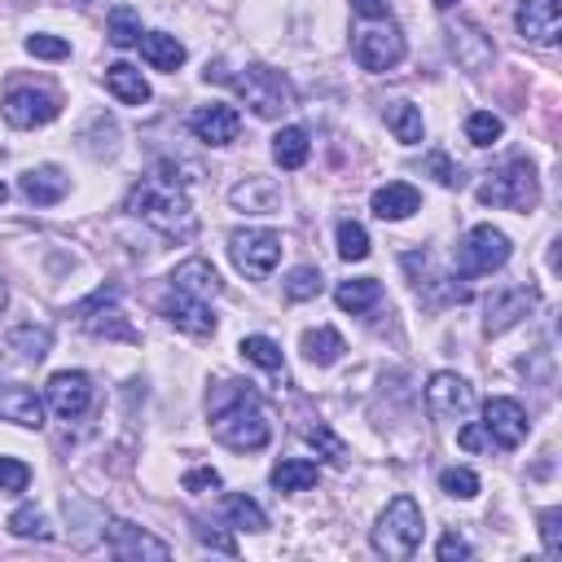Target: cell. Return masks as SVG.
<instances>
[{
	"instance_id": "1",
	"label": "cell",
	"mask_w": 562,
	"mask_h": 562,
	"mask_svg": "<svg viewBox=\"0 0 562 562\" xmlns=\"http://www.w3.org/2000/svg\"><path fill=\"white\" fill-rule=\"evenodd\" d=\"M206 413H211V435L233 452H259L272 439V422L246 382H220L206 395Z\"/></svg>"
},
{
	"instance_id": "2",
	"label": "cell",
	"mask_w": 562,
	"mask_h": 562,
	"mask_svg": "<svg viewBox=\"0 0 562 562\" xmlns=\"http://www.w3.org/2000/svg\"><path fill=\"white\" fill-rule=\"evenodd\" d=\"M180 167L176 162H158L140 184H132L127 193V211L145 224H154L162 237H193L198 228V215L184 198V180L189 176H176Z\"/></svg>"
},
{
	"instance_id": "3",
	"label": "cell",
	"mask_w": 562,
	"mask_h": 562,
	"mask_svg": "<svg viewBox=\"0 0 562 562\" xmlns=\"http://www.w3.org/2000/svg\"><path fill=\"white\" fill-rule=\"evenodd\" d=\"M422 531H426L422 505H417L413 496H395V501H386V509L378 514V522H373L369 540H373V549H378L382 558L404 562V558H413V553H417Z\"/></svg>"
},
{
	"instance_id": "4",
	"label": "cell",
	"mask_w": 562,
	"mask_h": 562,
	"mask_svg": "<svg viewBox=\"0 0 562 562\" xmlns=\"http://www.w3.org/2000/svg\"><path fill=\"white\" fill-rule=\"evenodd\" d=\"M479 202L501 206V211H536V202H540L536 167L527 158H509L505 167L487 171V180L479 184Z\"/></svg>"
},
{
	"instance_id": "5",
	"label": "cell",
	"mask_w": 562,
	"mask_h": 562,
	"mask_svg": "<svg viewBox=\"0 0 562 562\" xmlns=\"http://www.w3.org/2000/svg\"><path fill=\"white\" fill-rule=\"evenodd\" d=\"M233 88H237V97L250 105V114L255 119H281L285 110H294V88H290V79L281 75V70H272V66H246L241 75H233Z\"/></svg>"
},
{
	"instance_id": "6",
	"label": "cell",
	"mask_w": 562,
	"mask_h": 562,
	"mask_svg": "<svg viewBox=\"0 0 562 562\" xmlns=\"http://www.w3.org/2000/svg\"><path fill=\"white\" fill-rule=\"evenodd\" d=\"M509 250H514V246H509V237H505L501 228L474 224V228L457 241V272H461V277H487V272L505 268Z\"/></svg>"
},
{
	"instance_id": "7",
	"label": "cell",
	"mask_w": 562,
	"mask_h": 562,
	"mask_svg": "<svg viewBox=\"0 0 562 562\" xmlns=\"http://www.w3.org/2000/svg\"><path fill=\"white\" fill-rule=\"evenodd\" d=\"M228 259L246 277H268L281 259V237L272 228H233L228 233Z\"/></svg>"
},
{
	"instance_id": "8",
	"label": "cell",
	"mask_w": 562,
	"mask_h": 562,
	"mask_svg": "<svg viewBox=\"0 0 562 562\" xmlns=\"http://www.w3.org/2000/svg\"><path fill=\"white\" fill-rule=\"evenodd\" d=\"M0 110H4V123H9V127H44V123H53V119L61 114V101H57L53 88L18 83V88L4 92Z\"/></svg>"
},
{
	"instance_id": "9",
	"label": "cell",
	"mask_w": 562,
	"mask_h": 562,
	"mask_svg": "<svg viewBox=\"0 0 562 562\" xmlns=\"http://www.w3.org/2000/svg\"><path fill=\"white\" fill-rule=\"evenodd\" d=\"M351 53H356V61H360L364 70L382 75V70H395V66L404 61L408 44H404V31H400L395 22H386V26H364V31H356Z\"/></svg>"
},
{
	"instance_id": "10",
	"label": "cell",
	"mask_w": 562,
	"mask_h": 562,
	"mask_svg": "<svg viewBox=\"0 0 562 562\" xmlns=\"http://www.w3.org/2000/svg\"><path fill=\"white\" fill-rule=\"evenodd\" d=\"M470 408H474V386L461 373H448V369L430 373V382H426V413L435 422H461Z\"/></svg>"
},
{
	"instance_id": "11",
	"label": "cell",
	"mask_w": 562,
	"mask_h": 562,
	"mask_svg": "<svg viewBox=\"0 0 562 562\" xmlns=\"http://www.w3.org/2000/svg\"><path fill=\"white\" fill-rule=\"evenodd\" d=\"M536 303H540L536 285H505V290H496V294L483 303V334L496 338V334L514 329L522 316L536 312Z\"/></svg>"
},
{
	"instance_id": "12",
	"label": "cell",
	"mask_w": 562,
	"mask_h": 562,
	"mask_svg": "<svg viewBox=\"0 0 562 562\" xmlns=\"http://www.w3.org/2000/svg\"><path fill=\"white\" fill-rule=\"evenodd\" d=\"M483 430H487V439H492L496 448H518V443L527 439L531 422H527V408H522L518 400L496 395V400L483 404Z\"/></svg>"
},
{
	"instance_id": "13",
	"label": "cell",
	"mask_w": 562,
	"mask_h": 562,
	"mask_svg": "<svg viewBox=\"0 0 562 562\" xmlns=\"http://www.w3.org/2000/svg\"><path fill=\"white\" fill-rule=\"evenodd\" d=\"M105 549L114 558H158V562L171 558V544L167 540L149 536L145 527H136L127 518H105Z\"/></svg>"
},
{
	"instance_id": "14",
	"label": "cell",
	"mask_w": 562,
	"mask_h": 562,
	"mask_svg": "<svg viewBox=\"0 0 562 562\" xmlns=\"http://www.w3.org/2000/svg\"><path fill=\"white\" fill-rule=\"evenodd\" d=\"M44 391H48L53 413H57V417H70V422L83 417L88 404H92V378L79 373V369H61V373H53Z\"/></svg>"
},
{
	"instance_id": "15",
	"label": "cell",
	"mask_w": 562,
	"mask_h": 562,
	"mask_svg": "<svg viewBox=\"0 0 562 562\" xmlns=\"http://www.w3.org/2000/svg\"><path fill=\"white\" fill-rule=\"evenodd\" d=\"M162 316H167V325H176L180 334H193V338H206L215 329V316H211L206 299H193V294H184L176 285L162 299Z\"/></svg>"
},
{
	"instance_id": "16",
	"label": "cell",
	"mask_w": 562,
	"mask_h": 562,
	"mask_svg": "<svg viewBox=\"0 0 562 562\" xmlns=\"http://www.w3.org/2000/svg\"><path fill=\"white\" fill-rule=\"evenodd\" d=\"M448 48H452V57H457V66H465V70H487L492 66V57H496V48H492V40L483 35V26L479 22H470V18H461L452 31H448Z\"/></svg>"
},
{
	"instance_id": "17",
	"label": "cell",
	"mask_w": 562,
	"mask_h": 562,
	"mask_svg": "<svg viewBox=\"0 0 562 562\" xmlns=\"http://www.w3.org/2000/svg\"><path fill=\"white\" fill-rule=\"evenodd\" d=\"M514 26L527 44H558L562 35V9L544 4V0H522L514 9Z\"/></svg>"
},
{
	"instance_id": "18",
	"label": "cell",
	"mask_w": 562,
	"mask_h": 562,
	"mask_svg": "<svg viewBox=\"0 0 562 562\" xmlns=\"http://www.w3.org/2000/svg\"><path fill=\"white\" fill-rule=\"evenodd\" d=\"M0 417L22 426V430H40L44 426V400L26 382H0Z\"/></svg>"
},
{
	"instance_id": "19",
	"label": "cell",
	"mask_w": 562,
	"mask_h": 562,
	"mask_svg": "<svg viewBox=\"0 0 562 562\" xmlns=\"http://www.w3.org/2000/svg\"><path fill=\"white\" fill-rule=\"evenodd\" d=\"M189 127H193V136L206 140V145H233L237 132H241V119H237L233 105L211 101V105H202V110L189 114Z\"/></svg>"
},
{
	"instance_id": "20",
	"label": "cell",
	"mask_w": 562,
	"mask_h": 562,
	"mask_svg": "<svg viewBox=\"0 0 562 562\" xmlns=\"http://www.w3.org/2000/svg\"><path fill=\"white\" fill-rule=\"evenodd\" d=\"M228 202L237 211H246V215H272L281 206V184L272 176H246L241 184H233Z\"/></svg>"
},
{
	"instance_id": "21",
	"label": "cell",
	"mask_w": 562,
	"mask_h": 562,
	"mask_svg": "<svg viewBox=\"0 0 562 562\" xmlns=\"http://www.w3.org/2000/svg\"><path fill=\"white\" fill-rule=\"evenodd\" d=\"M18 189H22V198H26V202H35V206H53V202H61V198H66L70 180H66V171H61V167L44 162V167L22 171Z\"/></svg>"
},
{
	"instance_id": "22",
	"label": "cell",
	"mask_w": 562,
	"mask_h": 562,
	"mask_svg": "<svg viewBox=\"0 0 562 562\" xmlns=\"http://www.w3.org/2000/svg\"><path fill=\"white\" fill-rule=\"evenodd\" d=\"M171 285L176 290H184V294H193V299H215V294H224V281H220V272L206 263V259H184V263H176V272H171Z\"/></svg>"
},
{
	"instance_id": "23",
	"label": "cell",
	"mask_w": 562,
	"mask_h": 562,
	"mask_svg": "<svg viewBox=\"0 0 562 562\" xmlns=\"http://www.w3.org/2000/svg\"><path fill=\"white\" fill-rule=\"evenodd\" d=\"M369 206H373L378 220H408V215L422 206V193H417L413 184H404V180H391V184L373 189Z\"/></svg>"
},
{
	"instance_id": "24",
	"label": "cell",
	"mask_w": 562,
	"mask_h": 562,
	"mask_svg": "<svg viewBox=\"0 0 562 562\" xmlns=\"http://www.w3.org/2000/svg\"><path fill=\"white\" fill-rule=\"evenodd\" d=\"M299 351H303V360H307V364H316V369H329V364H338V360H342L347 342H342V334H338V329H329V325H316V329H303V338H299Z\"/></svg>"
},
{
	"instance_id": "25",
	"label": "cell",
	"mask_w": 562,
	"mask_h": 562,
	"mask_svg": "<svg viewBox=\"0 0 562 562\" xmlns=\"http://www.w3.org/2000/svg\"><path fill=\"white\" fill-rule=\"evenodd\" d=\"M136 44H140V57L154 70H180L184 66V44L176 35H167V31H145Z\"/></svg>"
},
{
	"instance_id": "26",
	"label": "cell",
	"mask_w": 562,
	"mask_h": 562,
	"mask_svg": "<svg viewBox=\"0 0 562 562\" xmlns=\"http://www.w3.org/2000/svg\"><path fill=\"white\" fill-rule=\"evenodd\" d=\"M105 88H110L123 105H145V101H149L145 75H140L136 66H127V61H110V66H105Z\"/></svg>"
},
{
	"instance_id": "27",
	"label": "cell",
	"mask_w": 562,
	"mask_h": 562,
	"mask_svg": "<svg viewBox=\"0 0 562 562\" xmlns=\"http://www.w3.org/2000/svg\"><path fill=\"white\" fill-rule=\"evenodd\" d=\"M382 119H386V127H391V136H395L400 145H417V140L426 136L422 110H417L413 101H386V105H382Z\"/></svg>"
},
{
	"instance_id": "28",
	"label": "cell",
	"mask_w": 562,
	"mask_h": 562,
	"mask_svg": "<svg viewBox=\"0 0 562 562\" xmlns=\"http://www.w3.org/2000/svg\"><path fill=\"white\" fill-rule=\"evenodd\" d=\"M307 149H312V136H307V127H299V123H290V127H281V132L272 136V158H277V167H285V171H299V167L307 162Z\"/></svg>"
},
{
	"instance_id": "29",
	"label": "cell",
	"mask_w": 562,
	"mask_h": 562,
	"mask_svg": "<svg viewBox=\"0 0 562 562\" xmlns=\"http://www.w3.org/2000/svg\"><path fill=\"white\" fill-rule=\"evenodd\" d=\"M272 487L277 492H307V487H316V479H321V470H316V461H303V457H285V461H277L272 465Z\"/></svg>"
},
{
	"instance_id": "30",
	"label": "cell",
	"mask_w": 562,
	"mask_h": 562,
	"mask_svg": "<svg viewBox=\"0 0 562 562\" xmlns=\"http://www.w3.org/2000/svg\"><path fill=\"white\" fill-rule=\"evenodd\" d=\"M48 347H53L48 325L26 321V325H13V329H9V351H13L18 360H44V356H48Z\"/></svg>"
},
{
	"instance_id": "31",
	"label": "cell",
	"mask_w": 562,
	"mask_h": 562,
	"mask_svg": "<svg viewBox=\"0 0 562 562\" xmlns=\"http://www.w3.org/2000/svg\"><path fill=\"white\" fill-rule=\"evenodd\" d=\"M378 299H382V285H378V277H356V281H342V285L334 290V303H338L342 312H351V316L369 312Z\"/></svg>"
},
{
	"instance_id": "32",
	"label": "cell",
	"mask_w": 562,
	"mask_h": 562,
	"mask_svg": "<svg viewBox=\"0 0 562 562\" xmlns=\"http://www.w3.org/2000/svg\"><path fill=\"white\" fill-rule=\"evenodd\" d=\"M105 303H110V299H105ZM105 303H97V307L79 312L83 329H88V334H97V338H123V342H132V338H136V329H132L114 307H105Z\"/></svg>"
},
{
	"instance_id": "33",
	"label": "cell",
	"mask_w": 562,
	"mask_h": 562,
	"mask_svg": "<svg viewBox=\"0 0 562 562\" xmlns=\"http://www.w3.org/2000/svg\"><path fill=\"white\" fill-rule=\"evenodd\" d=\"M299 435H303V439H307L325 461H334V465H338V461H347V443H342V439H338L321 417H303V422H299Z\"/></svg>"
},
{
	"instance_id": "34",
	"label": "cell",
	"mask_w": 562,
	"mask_h": 562,
	"mask_svg": "<svg viewBox=\"0 0 562 562\" xmlns=\"http://www.w3.org/2000/svg\"><path fill=\"white\" fill-rule=\"evenodd\" d=\"M105 35L114 48H132L140 40V13L132 4H114L110 18H105Z\"/></svg>"
},
{
	"instance_id": "35",
	"label": "cell",
	"mask_w": 562,
	"mask_h": 562,
	"mask_svg": "<svg viewBox=\"0 0 562 562\" xmlns=\"http://www.w3.org/2000/svg\"><path fill=\"white\" fill-rule=\"evenodd\" d=\"M83 149L92 154V158H110L114 149H119V123L110 119V114H97L88 127H83Z\"/></svg>"
},
{
	"instance_id": "36",
	"label": "cell",
	"mask_w": 562,
	"mask_h": 562,
	"mask_svg": "<svg viewBox=\"0 0 562 562\" xmlns=\"http://www.w3.org/2000/svg\"><path fill=\"white\" fill-rule=\"evenodd\" d=\"M224 518L237 527V531H263L268 527V518H263V509L250 501V496H241V492H233V496H224Z\"/></svg>"
},
{
	"instance_id": "37",
	"label": "cell",
	"mask_w": 562,
	"mask_h": 562,
	"mask_svg": "<svg viewBox=\"0 0 562 562\" xmlns=\"http://www.w3.org/2000/svg\"><path fill=\"white\" fill-rule=\"evenodd\" d=\"M237 351H241L250 364H259V369H268V373H281V347H277L268 334H246V338L237 342Z\"/></svg>"
},
{
	"instance_id": "38",
	"label": "cell",
	"mask_w": 562,
	"mask_h": 562,
	"mask_svg": "<svg viewBox=\"0 0 562 562\" xmlns=\"http://www.w3.org/2000/svg\"><path fill=\"white\" fill-rule=\"evenodd\" d=\"M9 531H13L18 540H53V527H48V518H44L35 505L13 509V514H9Z\"/></svg>"
},
{
	"instance_id": "39",
	"label": "cell",
	"mask_w": 562,
	"mask_h": 562,
	"mask_svg": "<svg viewBox=\"0 0 562 562\" xmlns=\"http://www.w3.org/2000/svg\"><path fill=\"white\" fill-rule=\"evenodd\" d=\"M501 132H505V123H501L492 110H474V114L465 119V140H470V145H479V149L496 145V140H501Z\"/></svg>"
},
{
	"instance_id": "40",
	"label": "cell",
	"mask_w": 562,
	"mask_h": 562,
	"mask_svg": "<svg viewBox=\"0 0 562 562\" xmlns=\"http://www.w3.org/2000/svg\"><path fill=\"white\" fill-rule=\"evenodd\" d=\"M338 255H342L347 263L369 259V233H364V224H356V220H338Z\"/></svg>"
},
{
	"instance_id": "41",
	"label": "cell",
	"mask_w": 562,
	"mask_h": 562,
	"mask_svg": "<svg viewBox=\"0 0 562 562\" xmlns=\"http://www.w3.org/2000/svg\"><path fill=\"white\" fill-rule=\"evenodd\" d=\"M321 285H325V277H321L312 263H303V268H294V272L285 277V299H290V303H307V299L321 294Z\"/></svg>"
},
{
	"instance_id": "42",
	"label": "cell",
	"mask_w": 562,
	"mask_h": 562,
	"mask_svg": "<svg viewBox=\"0 0 562 562\" xmlns=\"http://www.w3.org/2000/svg\"><path fill=\"white\" fill-rule=\"evenodd\" d=\"M439 487H443L448 496H457V501H470V496H479V474L465 470V465H452V470L439 474Z\"/></svg>"
},
{
	"instance_id": "43",
	"label": "cell",
	"mask_w": 562,
	"mask_h": 562,
	"mask_svg": "<svg viewBox=\"0 0 562 562\" xmlns=\"http://www.w3.org/2000/svg\"><path fill=\"white\" fill-rule=\"evenodd\" d=\"M26 53H31V57H44V61H61V57H70V44H66L61 35L35 31V35H26Z\"/></svg>"
},
{
	"instance_id": "44",
	"label": "cell",
	"mask_w": 562,
	"mask_h": 562,
	"mask_svg": "<svg viewBox=\"0 0 562 562\" xmlns=\"http://www.w3.org/2000/svg\"><path fill=\"white\" fill-rule=\"evenodd\" d=\"M26 483H31V465L18 457H0V492L18 496V492H26Z\"/></svg>"
},
{
	"instance_id": "45",
	"label": "cell",
	"mask_w": 562,
	"mask_h": 562,
	"mask_svg": "<svg viewBox=\"0 0 562 562\" xmlns=\"http://www.w3.org/2000/svg\"><path fill=\"white\" fill-rule=\"evenodd\" d=\"M426 176H435V184H443V189H457L461 184V171L452 167V158L443 149H430L426 154Z\"/></svg>"
},
{
	"instance_id": "46",
	"label": "cell",
	"mask_w": 562,
	"mask_h": 562,
	"mask_svg": "<svg viewBox=\"0 0 562 562\" xmlns=\"http://www.w3.org/2000/svg\"><path fill=\"white\" fill-rule=\"evenodd\" d=\"M540 540L549 558H562V509H540Z\"/></svg>"
},
{
	"instance_id": "47",
	"label": "cell",
	"mask_w": 562,
	"mask_h": 562,
	"mask_svg": "<svg viewBox=\"0 0 562 562\" xmlns=\"http://www.w3.org/2000/svg\"><path fill=\"white\" fill-rule=\"evenodd\" d=\"M220 487V470L215 465H193L184 474V492H215Z\"/></svg>"
},
{
	"instance_id": "48",
	"label": "cell",
	"mask_w": 562,
	"mask_h": 562,
	"mask_svg": "<svg viewBox=\"0 0 562 562\" xmlns=\"http://www.w3.org/2000/svg\"><path fill=\"white\" fill-rule=\"evenodd\" d=\"M435 553H439V562H457V558H470V544L457 531H443L439 544H435Z\"/></svg>"
},
{
	"instance_id": "49",
	"label": "cell",
	"mask_w": 562,
	"mask_h": 562,
	"mask_svg": "<svg viewBox=\"0 0 562 562\" xmlns=\"http://www.w3.org/2000/svg\"><path fill=\"white\" fill-rule=\"evenodd\" d=\"M193 531H198V540H202V544H211V549H220V553H228V558L237 553V540H233V536H224V531H211V527H202V522H198Z\"/></svg>"
},
{
	"instance_id": "50",
	"label": "cell",
	"mask_w": 562,
	"mask_h": 562,
	"mask_svg": "<svg viewBox=\"0 0 562 562\" xmlns=\"http://www.w3.org/2000/svg\"><path fill=\"white\" fill-rule=\"evenodd\" d=\"M461 448H470V452H479V448H492V439H487V430L483 426H461Z\"/></svg>"
},
{
	"instance_id": "51",
	"label": "cell",
	"mask_w": 562,
	"mask_h": 562,
	"mask_svg": "<svg viewBox=\"0 0 562 562\" xmlns=\"http://www.w3.org/2000/svg\"><path fill=\"white\" fill-rule=\"evenodd\" d=\"M351 13H360V18H386L391 13V0H351Z\"/></svg>"
},
{
	"instance_id": "52",
	"label": "cell",
	"mask_w": 562,
	"mask_h": 562,
	"mask_svg": "<svg viewBox=\"0 0 562 562\" xmlns=\"http://www.w3.org/2000/svg\"><path fill=\"white\" fill-rule=\"evenodd\" d=\"M9 307V285H4V277H0V312Z\"/></svg>"
},
{
	"instance_id": "53",
	"label": "cell",
	"mask_w": 562,
	"mask_h": 562,
	"mask_svg": "<svg viewBox=\"0 0 562 562\" xmlns=\"http://www.w3.org/2000/svg\"><path fill=\"white\" fill-rule=\"evenodd\" d=\"M430 4H435V9H452L457 0H430Z\"/></svg>"
},
{
	"instance_id": "54",
	"label": "cell",
	"mask_w": 562,
	"mask_h": 562,
	"mask_svg": "<svg viewBox=\"0 0 562 562\" xmlns=\"http://www.w3.org/2000/svg\"><path fill=\"white\" fill-rule=\"evenodd\" d=\"M544 4H553V9H562V0H544Z\"/></svg>"
},
{
	"instance_id": "55",
	"label": "cell",
	"mask_w": 562,
	"mask_h": 562,
	"mask_svg": "<svg viewBox=\"0 0 562 562\" xmlns=\"http://www.w3.org/2000/svg\"><path fill=\"white\" fill-rule=\"evenodd\" d=\"M4 198H9V189H4V184H0V202H4Z\"/></svg>"
},
{
	"instance_id": "56",
	"label": "cell",
	"mask_w": 562,
	"mask_h": 562,
	"mask_svg": "<svg viewBox=\"0 0 562 562\" xmlns=\"http://www.w3.org/2000/svg\"><path fill=\"white\" fill-rule=\"evenodd\" d=\"M75 4H92V0H75Z\"/></svg>"
}]
</instances>
